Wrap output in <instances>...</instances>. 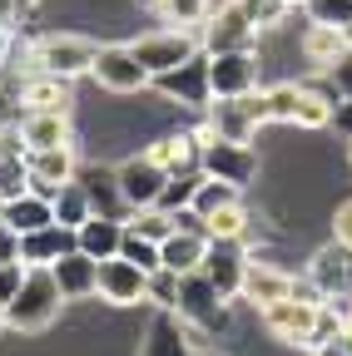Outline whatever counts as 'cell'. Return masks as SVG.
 Here are the masks:
<instances>
[{"label":"cell","mask_w":352,"mask_h":356,"mask_svg":"<svg viewBox=\"0 0 352 356\" xmlns=\"http://www.w3.org/2000/svg\"><path fill=\"white\" fill-rule=\"evenodd\" d=\"M60 307H65V297H60V287L50 277V267H25L20 292L6 302V327L20 332V337H35V332H45L60 317Z\"/></svg>","instance_id":"obj_1"},{"label":"cell","mask_w":352,"mask_h":356,"mask_svg":"<svg viewBox=\"0 0 352 356\" xmlns=\"http://www.w3.org/2000/svg\"><path fill=\"white\" fill-rule=\"evenodd\" d=\"M263 124H268L263 89H248V95L208 99V124H204V134H213V139H234V144H253V134H258Z\"/></svg>","instance_id":"obj_2"},{"label":"cell","mask_w":352,"mask_h":356,"mask_svg":"<svg viewBox=\"0 0 352 356\" xmlns=\"http://www.w3.org/2000/svg\"><path fill=\"white\" fill-rule=\"evenodd\" d=\"M95 50L100 44H90L84 35H40L30 44V70L50 74V79H79V74H90Z\"/></svg>","instance_id":"obj_3"},{"label":"cell","mask_w":352,"mask_h":356,"mask_svg":"<svg viewBox=\"0 0 352 356\" xmlns=\"http://www.w3.org/2000/svg\"><path fill=\"white\" fill-rule=\"evenodd\" d=\"M199 173L224 178L234 188H248L258 178V149L253 144H234V139H213L199 129Z\"/></svg>","instance_id":"obj_4"},{"label":"cell","mask_w":352,"mask_h":356,"mask_svg":"<svg viewBox=\"0 0 352 356\" xmlns=\"http://www.w3.org/2000/svg\"><path fill=\"white\" fill-rule=\"evenodd\" d=\"M184 327H199V332H224L229 327V302L218 297V287L204 277V273H184L179 277V302H174Z\"/></svg>","instance_id":"obj_5"},{"label":"cell","mask_w":352,"mask_h":356,"mask_svg":"<svg viewBox=\"0 0 352 356\" xmlns=\"http://www.w3.org/2000/svg\"><path fill=\"white\" fill-rule=\"evenodd\" d=\"M129 50H135V60L149 70V79L154 74H164V70H174V65H184L189 55H199L204 44H199V35L194 30H154V35H139L135 44H129Z\"/></svg>","instance_id":"obj_6"},{"label":"cell","mask_w":352,"mask_h":356,"mask_svg":"<svg viewBox=\"0 0 352 356\" xmlns=\"http://www.w3.org/2000/svg\"><path fill=\"white\" fill-rule=\"evenodd\" d=\"M90 79L100 89H109V95H139V89L149 84V70L135 60L129 44H100L95 65H90Z\"/></svg>","instance_id":"obj_7"},{"label":"cell","mask_w":352,"mask_h":356,"mask_svg":"<svg viewBox=\"0 0 352 356\" xmlns=\"http://www.w3.org/2000/svg\"><path fill=\"white\" fill-rule=\"evenodd\" d=\"M114 184H119L124 208L135 213V208H154V203H159V193H164V184H169V173H164V168L154 163V154L144 149V154L124 159V163L114 168Z\"/></svg>","instance_id":"obj_8"},{"label":"cell","mask_w":352,"mask_h":356,"mask_svg":"<svg viewBox=\"0 0 352 356\" xmlns=\"http://www.w3.org/2000/svg\"><path fill=\"white\" fill-rule=\"evenodd\" d=\"M258 317L263 327H268L283 346H307L313 341V317H318V302H307V297H278L268 307H258Z\"/></svg>","instance_id":"obj_9"},{"label":"cell","mask_w":352,"mask_h":356,"mask_svg":"<svg viewBox=\"0 0 352 356\" xmlns=\"http://www.w3.org/2000/svg\"><path fill=\"white\" fill-rule=\"evenodd\" d=\"M164 99H179L184 109H208V55L199 50V55H189L184 65H174V70H164V74H154L149 79Z\"/></svg>","instance_id":"obj_10"},{"label":"cell","mask_w":352,"mask_h":356,"mask_svg":"<svg viewBox=\"0 0 352 356\" xmlns=\"http://www.w3.org/2000/svg\"><path fill=\"white\" fill-rule=\"evenodd\" d=\"M307 282L323 302H352V248L342 243L318 248L313 262H307Z\"/></svg>","instance_id":"obj_11"},{"label":"cell","mask_w":352,"mask_h":356,"mask_svg":"<svg viewBox=\"0 0 352 356\" xmlns=\"http://www.w3.org/2000/svg\"><path fill=\"white\" fill-rule=\"evenodd\" d=\"M258 89V55L253 50H218L208 55V95L229 99V95H248Z\"/></svg>","instance_id":"obj_12"},{"label":"cell","mask_w":352,"mask_h":356,"mask_svg":"<svg viewBox=\"0 0 352 356\" xmlns=\"http://www.w3.org/2000/svg\"><path fill=\"white\" fill-rule=\"evenodd\" d=\"M243 267H248V252L238 248V238H208V252H204V262H199V273L218 287V297H224V302L238 297Z\"/></svg>","instance_id":"obj_13"},{"label":"cell","mask_w":352,"mask_h":356,"mask_svg":"<svg viewBox=\"0 0 352 356\" xmlns=\"http://www.w3.org/2000/svg\"><path fill=\"white\" fill-rule=\"evenodd\" d=\"M25 168H30V193L55 198V188L70 184V178L79 173L75 144H60V149H30V154H25Z\"/></svg>","instance_id":"obj_14"},{"label":"cell","mask_w":352,"mask_h":356,"mask_svg":"<svg viewBox=\"0 0 352 356\" xmlns=\"http://www.w3.org/2000/svg\"><path fill=\"white\" fill-rule=\"evenodd\" d=\"M144 267L139 262H129V257H105L100 262V297L109 302V307H135V302H144Z\"/></svg>","instance_id":"obj_15"},{"label":"cell","mask_w":352,"mask_h":356,"mask_svg":"<svg viewBox=\"0 0 352 356\" xmlns=\"http://www.w3.org/2000/svg\"><path fill=\"white\" fill-rule=\"evenodd\" d=\"M258 40V25L243 15V6L234 10H218L204 20V55H218V50H253Z\"/></svg>","instance_id":"obj_16"},{"label":"cell","mask_w":352,"mask_h":356,"mask_svg":"<svg viewBox=\"0 0 352 356\" xmlns=\"http://www.w3.org/2000/svg\"><path fill=\"white\" fill-rule=\"evenodd\" d=\"M50 277H55V287H60L65 302H84V297H95V292H100V262H95V257H84L79 248H70L65 257L50 262Z\"/></svg>","instance_id":"obj_17"},{"label":"cell","mask_w":352,"mask_h":356,"mask_svg":"<svg viewBox=\"0 0 352 356\" xmlns=\"http://www.w3.org/2000/svg\"><path fill=\"white\" fill-rule=\"evenodd\" d=\"M119 238H124V218H114V213H90V218L75 228V248H79L84 257H95V262L114 257V252H119Z\"/></svg>","instance_id":"obj_18"},{"label":"cell","mask_w":352,"mask_h":356,"mask_svg":"<svg viewBox=\"0 0 352 356\" xmlns=\"http://www.w3.org/2000/svg\"><path fill=\"white\" fill-rule=\"evenodd\" d=\"M194 346H189V327L179 322V312H154V322H149V332H144V341H139V356H189Z\"/></svg>","instance_id":"obj_19"},{"label":"cell","mask_w":352,"mask_h":356,"mask_svg":"<svg viewBox=\"0 0 352 356\" xmlns=\"http://www.w3.org/2000/svg\"><path fill=\"white\" fill-rule=\"evenodd\" d=\"M20 139H25V154H30V149H60V144H75L70 114L25 109V114H20Z\"/></svg>","instance_id":"obj_20"},{"label":"cell","mask_w":352,"mask_h":356,"mask_svg":"<svg viewBox=\"0 0 352 356\" xmlns=\"http://www.w3.org/2000/svg\"><path fill=\"white\" fill-rule=\"evenodd\" d=\"M70 248H75V228H60V222H45V228H35V233H20V262L25 267H50Z\"/></svg>","instance_id":"obj_21"},{"label":"cell","mask_w":352,"mask_h":356,"mask_svg":"<svg viewBox=\"0 0 352 356\" xmlns=\"http://www.w3.org/2000/svg\"><path fill=\"white\" fill-rule=\"evenodd\" d=\"M288 292H293V277L283 273V267H273V262H253V257H248V267H243V287H238L243 302L268 307V302H278V297H288Z\"/></svg>","instance_id":"obj_22"},{"label":"cell","mask_w":352,"mask_h":356,"mask_svg":"<svg viewBox=\"0 0 352 356\" xmlns=\"http://www.w3.org/2000/svg\"><path fill=\"white\" fill-rule=\"evenodd\" d=\"M0 222L20 238V233H35V228H45V222H55V208H50V198H40V193L25 188V193L0 203Z\"/></svg>","instance_id":"obj_23"},{"label":"cell","mask_w":352,"mask_h":356,"mask_svg":"<svg viewBox=\"0 0 352 356\" xmlns=\"http://www.w3.org/2000/svg\"><path fill=\"white\" fill-rule=\"evenodd\" d=\"M204 252H208V238L204 233H179L174 228L164 243H159V267H174V273H199V262H204Z\"/></svg>","instance_id":"obj_24"},{"label":"cell","mask_w":352,"mask_h":356,"mask_svg":"<svg viewBox=\"0 0 352 356\" xmlns=\"http://www.w3.org/2000/svg\"><path fill=\"white\" fill-rule=\"evenodd\" d=\"M298 50H303V60L313 65V70H328V65H332V60L347 50V35H342L337 25H318V20H313V25L303 30Z\"/></svg>","instance_id":"obj_25"},{"label":"cell","mask_w":352,"mask_h":356,"mask_svg":"<svg viewBox=\"0 0 352 356\" xmlns=\"http://www.w3.org/2000/svg\"><path fill=\"white\" fill-rule=\"evenodd\" d=\"M20 104H25V109H50V114H70V79L30 74V79L20 84Z\"/></svg>","instance_id":"obj_26"},{"label":"cell","mask_w":352,"mask_h":356,"mask_svg":"<svg viewBox=\"0 0 352 356\" xmlns=\"http://www.w3.org/2000/svg\"><path fill=\"white\" fill-rule=\"evenodd\" d=\"M154 163L164 173H184V168H199V134H164V139L149 149Z\"/></svg>","instance_id":"obj_27"},{"label":"cell","mask_w":352,"mask_h":356,"mask_svg":"<svg viewBox=\"0 0 352 356\" xmlns=\"http://www.w3.org/2000/svg\"><path fill=\"white\" fill-rule=\"evenodd\" d=\"M50 208H55V222H60V228H79V222L95 213V208H90V193H84L79 178H70V184H60V188H55Z\"/></svg>","instance_id":"obj_28"},{"label":"cell","mask_w":352,"mask_h":356,"mask_svg":"<svg viewBox=\"0 0 352 356\" xmlns=\"http://www.w3.org/2000/svg\"><path fill=\"white\" fill-rule=\"evenodd\" d=\"M332 99L337 95H328V89L298 84V114H293V124L298 129H328L332 124Z\"/></svg>","instance_id":"obj_29"},{"label":"cell","mask_w":352,"mask_h":356,"mask_svg":"<svg viewBox=\"0 0 352 356\" xmlns=\"http://www.w3.org/2000/svg\"><path fill=\"white\" fill-rule=\"evenodd\" d=\"M75 178L84 184V193H90V208H95V213H114V208H124L114 173H105V168H84V173H75ZM114 218H119V213H114Z\"/></svg>","instance_id":"obj_30"},{"label":"cell","mask_w":352,"mask_h":356,"mask_svg":"<svg viewBox=\"0 0 352 356\" xmlns=\"http://www.w3.org/2000/svg\"><path fill=\"white\" fill-rule=\"evenodd\" d=\"M229 203H243V188H234V184H224V178H199V188H194V203L189 208H199L204 218L208 213H218V208H229Z\"/></svg>","instance_id":"obj_31"},{"label":"cell","mask_w":352,"mask_h":356,"mask_svg":"<svg viewBox=\"0 0 352 356\" xmlns=\"http://www.w3.org/2000/svg\"><path fill=\"white\" fill-rule=\"evenodd\" d=\"M199 168H184V173H169V184H164V193H159V203L154 208H164V213H174V208H184V203H194V188H199Z\"/></svg>","instance_id":"obj_32"},{"label":"cell","mask_w":352,"mask_h":356,"mask_svg":"<svg viewBox=\"0 0 352 356\" xmlns=\"http://www.w3.org/2000/svg\"><path fill=\"white\" fill-rule=\"evenodd\" d=\"M144 302L174 312V302H179V273H174V267H154V273L144 277Z\"/></svg>","instance_id":"obj_33"},{"label":"cell","mask_w":352,"mask_h":356,"mask_svg":"<svg viewBox=\"0 0 352 356\" xmlns=\"http://www.w3.org/2000/svg\"><path fill=\"white\" fill-rule=\"evenodd\" d=\"M124 228H129V233H139V238H149V243H164V238L174 233V222H169L164 208H135V218H129Z\"/></svg>","instance_id":"obj_34"},{"label":"cell","mask_w":352,"mask_h":356,"mask_svg":"<svg viewBox=\"0 0 352 356\" xmlns=\"http://www.w3.org/2000/svg\"><path fill=\"white\" fill-rule=\"evenodd\" d=\"M30 188V168H25V154H0V203L15 198Z\"/></svg>","instance_id":"obj_35"},{"label":"cell","mask_w":352,"mask_h":356,"mask_svg":"<svg viewBox=\"0 0 352 356\" xmlns=\"http://www.w3.org/2000/svg\"><path fill=\"white\" fill-rule=\"evenodd\" d=\"M263 104H268V124H293V114H298V84L263 89Z\"/></svg>","instance_id":"obj_36"},{"label":"cell","mask_w":352,"mask_h":356,"mask_svg":"<svg viewBox=\"0 0 352 356\" xmlns=\"http://www.w3.org/2000/svg\"><path fill=\"white\" fill-rule=\"evenodd\" d=\"M204 222H208V238H243V228H248V213H243V203H229V208L208 213Z\"/></svg>","instance_id":"obj_37"},{"label":"cell","mask_w":352,"mask_h":356,"mask_svg":"<svg viewBox=\"0 0 352 356\" xmlns=\"http://www.w3.org/2000/svg\"><path fill=\"white\" fill-rule=\"evenodd\" d=\"M159 15L174 20L179 30H194V25L208 20V0H164V10H159Z\"/></svg>","instance_id":"obj_38"},{"label":"cell","mask_w":352,"mask_h":356,"mask_svg":"<svg viewBox=\"0 0 352 356\" xmlns=\"http://www.w3.org/2000/svg\"><path fill=\"white\" fill-rule=\"evenodd\" d=\"M303 10L307 20H318V25H352V0H303Z\"/></svg>","instance_id":"obj_39"},{"label":"cell","mask_w":352,"mask_h":356,"mask_svg":"<svg viewBox=\"0 0 352 356\" xmlns=\"http://www.w3.org/2000/svg\"><path fill=\"white\" fill-rule=\"evenodd\" d=\"M119 257H129V262H139L144 273H154V267H159V243H149V238H139V233H129V228H124V238H119Z\"/></svg>","instance_id":"obj_40"},{"label":"cell","mask_w":352,"mask_h":356,"mask_svg":"<svg viewBox=\"0 0 352 356\" xmlns=\"http://www.w3.org/2000/svg\"><path fill=\"white\" fill-rule=\"evenodd\" d=\"M243 6V15L258 25V30H268V25H278L283 15H288V0H238Z\"/></svg>","instance_id":"obj_41"},{"label":"cell","mask_w":352,"mask_h":356,"mask_svg":"<svg viewBox=\"0 0 352 356\" xmlns=\"http://www.w3.org/2000/svg\"><path fill=\"white\" fill-rule=\"evenodd\" d=\"M323 74H328V84H332V95H337V99H352V50H342Z\"/></svg>","instance_id":"obj_42"},{"label":"cell","mask_w":352,"mask_h":356,"mask_svg":"<svg viewBox=\"0 0 352 356\" xmlns=\"http://www.w3.org/2000/svg\"><path fill=\"white\" fill-rule=\"evenodd\" d=\"M20 282H25V262H20V257L0 262V307H6V302L20 292Z\"/></svg>","instance_id":"obj_43"},{"label":"cell","mask_w":352,"mask_h":356,"mask_svg":"<svg viewBox=\"0 0 352 356\" xmlns=\"http://www.w3.org/2000/svg\"><path fill=\"white\" fill-rule=\"evenodd\" d=\"M332 243L352 248V198H347V203H337V213H332Z\"/></svg>","instance_id":"obj_44"},{"label":"cell","mask_w":352,"mask_h":356,"mask_svg":"<svg viewBox=\"0 0 352 356\" xmlns=\"http://www.w3.org/2000/svg\"><path fill=\"white\" fill-rule=\"evenodd\" d=\"M328 129H337L342 139H352V99H332V124Z\"/></svg>","instance_id":"obj_45"},{"label":"cell","mask_w":352,"mask_h":356,"mask_svg":"<svg viewBox=\"0 0 352 356\" xmlns=\"http://www.w3.org/2000/svg\"><path fill=\"white\" fill-rule=\"evenodd\" d=\"M10 257H20V238L0 222V262H10Z\"/></svg>","instance_id":"obj_46"},{"label":"cell","mask_w":352,"mask_h":356,"mask_svg":"<svg viewBox=\"0 0 352 356\" xmlns=\"http://www.w3.org/2000/svg\"><path fill=\"white\" fill-rule=\"evenodd\" d=\"M313 356H347V346L332 337V341H318V346H313Z\"/></svg>","instance_id":"obj_47"},{"label":"cell","mask_w":352,"mask_h":356,"mask_svg":"<svg viewBox=\"0 0 352 356\" xmlns=\"http://www.w3.org/2000/svg\"><path fill=\"white\" fill-rule=\"evenodd\" d=\"M0 20H6V25L20 20V6H15V0H0Z\"/></svg>","instance_id":"obj_48"},{"label":"cell","mask_w":352,"mask_h":356,"mask_svg":"<svg viewBox=\"0 0 352 356\" xmlns=\"http://www.w3.org/2000/svg\"><path fill=\"white\" fill-rule=\"evenodd\" d=\"M6 50H10V25L0 20V60H6Z\"/></svg>","instance_id":"obj_49"},{"label":"cell","mask_w":352,"mask_h":356,"mask_svg":"<svg viewBox=\"0 0 352 356\" xmlns=\"http://www.w3.org/2000/svg\"><path fill=\"white\" fill-rule=\"evenodd\" d=\"M135 6H139V10H154V15H159V10H164V0H135Z\"/></svg>","instance_id":"obj_50"},{"label":"cell","mask_w":352,"mask_h":356,"mask_svg":"<svg viewBox=\"0 0 352 356\" xmlns=\"http://www.w3.org/2000/svg\"><path fill=\"white\" fill-rule=\"evenodd\" d=\"M189 356H224V351H213V346H194Z\"/></svg>","instance_id":"obj_51"},{"label":"cell","mask_w":352,"mask_h":356,"mask_svg":"<svg viewBox=\"0 0 352 356\" xmlns=\"http://www.w3.org/2000/svg\"><path fill=\"white\" fill-rule=\"evenodd\" d=\"M15 6H20V15H25V10H35V6H40V0H15Z\"/></svg>","instance_id":"obj_52"},{"label":"cell","mask_w":352,"mask_h":356,"mask_svg":"<svg viewBox=\"0 0 352 356\" xmlns=\"http://www.w3.org/2000/svg\"><path fill=\"white\" fill-rule=\"evenodd\" d=\"M342 35H347V50H352V25H342Z\"/></svg>","instance_id":"obj_53"},{"label":"cell","mask_w":352,"mask_h":356,"mask_svg":"<svg viewBox=\"0 0 352 356\" xmlns=\"http://www.w3.org/2000/svg\"><path fill=\"white\" fill-rule=\"evenodd\" d=\"M0 332H6V307H0Z\"/></svg>","instance_id":"obj_54"},{"label":"cell","mask_w":352,"mask_h":356,"mask_svg":"<svg viewBox=\"0 0 352 356\" xmlns=\"http://www.w3.org/2000/svg\"><path fill=\"white\" fill-rule=\"evenodd\" d=\"M347 163H352V139H347Z\"/></svg>","instance_id":"obj_55"}]
</instances>
